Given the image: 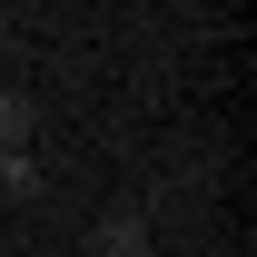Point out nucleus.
<instances>
[{
  "label": "nucleus",
  "mask_w": 257,
  "mask_h": 257,
  "mask_svg": "<svg viewBox=\"0 0 257 257\" xmlns=\"http://www.w3.org/2000/svg\"><path fill=\"white\" fill-rule=\"evenodd\" d=\"M50 178H40V159L30 149H0V198H40Z\"/></svg>",
  "instance_id": "nucleus-3"
},
{
  "label": "nucleus",
  "mask_w": 257,
  "mask_h": 257,
  "mask_svg": "<svg viewBox=\"0 0 257 257\" xmlns=\"http://www.w3.org/2000/svg\"><path fill=\"white\" fill-rule=\"evenodd\" d=\"M0 30H10V20H0Z\"/></svg>",
  "instance_id": "nucleus-4"
},
{
  "label": "nucleus",
  "mask_w": 257,
  "mask_h": 257,
  "mask_svg": "<svg viewBox=\"0 0 257 257\" xmlns=\"http://www.w3.org/2000/svg\"><path fill=\"white\" fill-rule=\"evenodd\" d=\"M30 128H40V99L30 89H0V149H30Z\"/></svg>",
  "instance_id": "nucleus-2"
},
{
  "label": "nucleus",
  "mask_w": 257,
  "mask_h": 257,
  "mask_svg": "<svg viewBox=\"0 0 257 257\" xmlns=\"http://www.w3.org/2000/svg\"><path fill=\"white\" fill-rule=\"evenodd\" d=\"M89 247L99 257H149V218H139V208H109V218L89 227Z\"/></svg>",
  "instance_id": "nucleus-1"
}]
</instances>
